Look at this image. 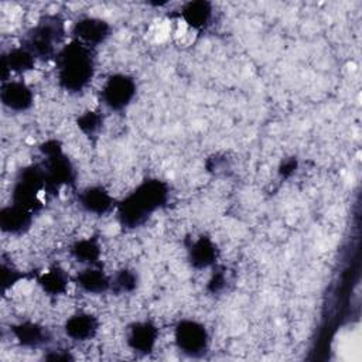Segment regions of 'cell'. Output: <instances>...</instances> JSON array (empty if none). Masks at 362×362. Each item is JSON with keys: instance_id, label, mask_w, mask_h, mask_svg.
<instances>
[{"instance_id": "6da1fadb", "label": "cell", "mask_w": 362, "mask_h": 362, "mask_svg": "<svg viewBox=\"0 0 362 362\" xmlns=\"http://www.w3.org/2000/svg\"><path fill=\"white\" fill-rule=\"evenodd\" d=\"M55 65L59 85L68 92L78 93L83 90L93 78V49L72 40L69 44L59 48L55 55Z\"/></svg>"}, {"instance_id": "7a4b0ae2", "label": "cell", "mask_w": 362, "mask_h": 362, "mask_svg": "<svg viewBox=\"0 0 362 362\" xmlns=\"http://www.w3.org/2000/svg\"><path fill=\"white\" fill-rule=\"evenodd\" d=\"M168 197L167 185L160 180H146L132 191L117 206V216L123 226H140L160 209Z\"/></svg>"}, {"instance_id": "3957f363", "label": "cell", "mask_w": 362, "mask_h": 362, "mask_svg": "<svg viewBox=\"0 0 362 362\" xmlns=\"http://www.w3.org/2000/svg\"><path fill=\"white\" fill-rule=\"evenodd\" d=\"M64 34V21L58 16H45L27 33L21 45L30 51L35 59H48L55 57L59 51L58 45Z\"/></svg>"}, {"instance_id": "277c9868", "label": "cell", "mask_w": 362, "mask_h": 362, "mask_svg": "<svg viewBox=\"0 0 362 362\" xmlns=\"http://www.w3.org/2000/svg\"><path fill=\"white\" fill-rule=\"evenodd\" d=\"M45 191V177L41 164H31L23 167L13 182L11 201L31 212L41 206L40 194Z\"/></svg>"}, {"instance_id": "5b68a950", "label": "cell", "mask_w": 362, "mask_h": 362, "mask_svg": "<svg viewBox=\"0 0 362 362\" xmlns=\"http://www.w3.org/2000/svg\"><path fill=\"white\" fill-rule=\"evenodd\" d=\"M136 95V82L133 78L124 74L110 75L102 89L100 100L110 110H123L126 109Z\"/></svg>"}, {"instance_id": "8992f818", "label": "cell", "mask_w": 362, "mask_h": 362, "mask_svg": "<svg viewBox=\"0 0 362 362\" xmlns=\"http://www.w3.org/2000/svg\"><path fill=\"white\" fill-rule=\"evenodd\" d=\"M174 341L181 352L189 356H201L208 349L209 337L205 327L194 320H182L175 325Z\"/></svg>"}, {"instance_id": "52a82bcc", "label": "cell", "mask_w": 362, "mask_h": 362, "mask_svg": "<svg viewBox=\"0 0 362 362\" xmlns=\"http://www.w3.org/2000/svg\"><path fill=\"white\" fill-rule=\"evenodd\" d=\"M72 34H74V40L93 49L99 44L105 42V40L110 34V27L102 18L83 17L75 23L72 28Z\"/></svg>"}, {"instance_id": "ba28073f", "label": "cell", "mask_w": 362, "mask_h": 362, "mask_svg": "<svg viewBox=\"0 0 362 362\" xmlns=\"http://www.w3.org/2000/svg\"><path fill=\"white\" fill-rule=\"evenodd\" d=\"M0 98L3 105L13 112H25L33 106L34 93L23 81H3Z\"/></svg>"}, {"instance_id": "9c48e42d", "label": "cell", "mask_w": 362, "mask_h": 362, "mask_svg": "<svg viewBox=\"0 0 362 362\" xmlns=\"http://www.w3.org/2000/svg\"><path fill=\"white\" fill-rule=\"evenodd\" d=\"M158 338L157 327L148 321H137L129 325L126 341L127 345L139 354H148L154 349Z\"/></svg>"}, {"instance_id": "30bf717a", "label": "cell", "mask_w": 362, "mask_h": 362, "mask_svg": "<svg viewBox=\"0 0 362 362\" xmlns=\"http://www.w3.org/2000/svg\"><path fill=\"white\" fill-rule=\"evenodd\" d=\"M33 215L34 212L16 204H10L0 211V228L8 235H23L30 229Z\"/></svg>"}, {"instance_id": "8fae6325", "label": "cell", "mask_w": 362, "mask_h": 362, "mask_svg": "<svg viewBox=\"0 0 362 362\" xmlns=\"http://www.w3.org/2000/svg\"><path fill=\"white\" fill-rule=\"evenodd\" d=\"M78 202L83 211L93 215H103L113 206L112 195L102 185H90L78 195Z\"/></svg>"}, {"instance_id": "7c38bea8", "label": "cell", "mask_w": 362, "mask_h": 362, "mask_svg": "<svg viewBox=\"0 0 362 362\" xmlns=\"http://www.w3.org/2000/svg\"><path fill=\"white\" fill-rule=\"evenodd\" d=\"M64 329L66 337H69L74 341H89L96 335L99 329V322L95 315L81 311L72 314L65 321Z\"/></svg>"}, {"instance_id": "4fadbf2b", "label": "cell", "mask_w": 362, "mask_h": 362, "mask_svg": "<svg viewBox=\"0 0 362 362\" xmlns=\"http://www.w3.org/2000/svg\"><path fill=\"white\" fill-rule=\"evenodd\" d=\"M10 331L17 339V342L27 348H38L49 341L48 331L42 325L33 321L18 322L13 325Z\"/></svg>"}, {"instance_id": "5bb4252c", "label": "cell", "mask_w": 362, "mask_h": 362, "mask_svg": "<svg viewBox=\"0 0 362 362\" xmlns=\"http://www.w3.org/2000/svg\"><path fill=\"white\" fill-rule=\"evenodd\" d=\"M76 284L89 294H102L110 288V277L95 266L78 272L75 277Z\"/></svg>"}, {"instance_id": "9a60e30c", "label": "cell", "mask_w": 362, "mask_h": 362, "mask_svg": "<svg viewBox=\"0 0 362 362\" xmlns=\"http://www.w3.org/2000/svg\"><path fill=\"white\" fill-rule=\"evenodd\" d=\"M34 55L30 51H27L23 45L11 48L3 55V78L6 79V75L8 72L24 74L27 71H31L34 68Z\"/></svg>"}, {"instance_id": "2e32d148", "label": "cell", "mask_w": 362, "mask_h": 362, "mask_svg": "<svg viewBox=\"0 0 362 362\" xmlns=\"http://www.w3.org/2000/svg\"><path fill=\"white\" fill-rule=\"evenodd\" d=\"M188 256L195 269H206L215 263L218 252L215 243L209 238L202 236L192 242L191 247L188 249Z\"/></svg>"}, {"instance_id": "e0dca14e", "label": "cell", "mask_w": 362, "mask_h": 362, "mask_svg": "<svg viewBox=\"0 0 362 362\" xmlns=\"http://www.w3.org/2000/svg\"><path fill=\"white\" fill-rule=\"evenodd\" d=\"M181 16L188 25L195 30H201L211 21L212 6L208 1H191L182 7Z\"/></svg>"}, {"instance_id": "ac0fdd59", "label": "cell", "mask_w": 362, "mask_h": 362, "mask_svg": "<svg viewBox=\"0 0 362 362\" xmlns=\"http://www.w3.org/2000/svg\"><path fill=\"white\" fill-rule=\"evenodd\" d=\"M38 286L49 296H59L68 287V276L59 267H52L38 277Z\"/></svg>"}, {"instance_id": "d6986e66", "label": "cell", "mask_w": 362, "mask_h": 362, "mask_svg": "<svg viewBox=\"0 0 362 362\" xmlns=\"http://www.w3.org/2000/svg\"><path fill=\"white\" fill-rule=\"evenodd\" d=\"M71 255L88 266H95L100 256V246L95 239H81L71 246Z\"/></svg>"}, {"instance_id": "ffe728a7", "label": "cell", "mask_w": 362, "mask_h": 362, "mask_svg": "<svg viewBox=\"0 0 362 362\" xmlns=\"http://www.w3.org/2000/svg\"><path fill=\"white\" fill-rule=\"evenodd\" d=\"M137 276L133 270L122 269L110 277V290L116 293H129L136 288Z\"/></svg>"}, {"instance_id": "44dd1931", "label": "cell", "mask_w": 362, "mask_h": 362, "mask_svg": "<svg viewBox=\"0 0 362 362\" xmlns=\"http://www.w3.org/2000/svg\"><path fill=\"white\" fill-rule=\"evenodd\" d=\"M102 126V116L96 112H85L78 117V127L88 136H93Z\"/></svg>"}, {"instance_id": "7402d4cb", "label": "cell", "mask_w": 362, "mask_h": 362, "mask_svg": "<svg viewBox=\"0 0 362 362\" xmlns=\"http://www.w3.org/2000/svg\"><path fill=\"white\" fill-rule=\"evenodd\" d=\"M23 277H24V274H21L20 270H17V269H14L11 266H7L6 262L1 263V279H3L4 290H7L13 284L18 283Z\"/></svg>"}]
</instances>
